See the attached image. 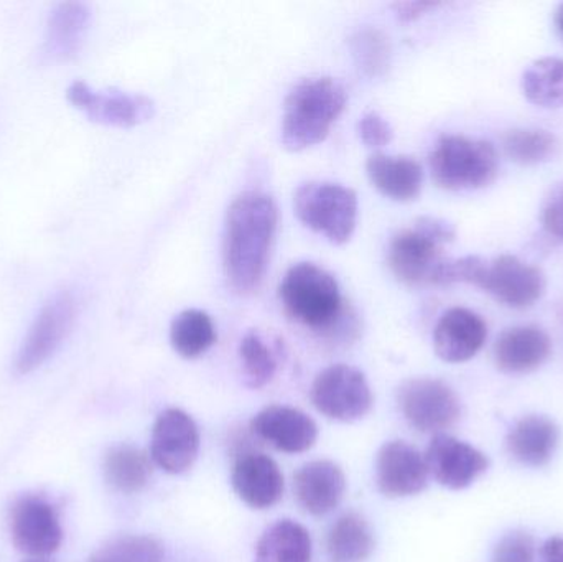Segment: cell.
<instances>
[{
    "mask_svg": "<svg viewBox=\"0 0 563 562\" xmlns=\"http://www.w3.org/2000/svg\"><path fill=\"white\" fill-rule=\"evenodd\" d=\"M277 220L279 213L269 195L246 191L231 203L224 236V269L236 293H254L263 283Z\"/></svg>",
    "mask_w": 563,
    "mask_h": 562,
    "instance_id": "1",
    "label": "cell"
},
{
    "mask_svg": "<svg viewBox=\"0 0 563 562\" xmlns=\"http://www.w3.org/2000/svg\"><path fill=\"white\" fill-rule=\"evenodd\" d=\"M279 296L287 316L318 335L334 342L356 337V316L344 304L336 279L323 267L295 264L282 279Z\"/></svg>",
    "mask_w": 563,
    "mask_h": 562,
    "instance_id": "2",
    "label": "cell"
},
{
    "mask_svg": "<svg viewBox=\"0 0 563 562\" xmlns=\"http://www.w3.org/2000/svg\"><path fill=\"white\" fill-rule=\"evenodd\" d=\"M346 106V89L334 78L301 79L285 98L282 144L300 152L320 144Z\"/></svg>",
    "mask_w": 563,
    "mask_h": 562,
    "instance_id": "3",
    "label": "cell"
},
{
    "mask_svg": "<svg viewBox=\"0 0 563 562\" xmlns=\"http://www.w3.org/2000/svg\"><path fill=\"white\" fill-rule=\"evenodd\" d=\"M430 172L435 184L445 190H478L488 187L498 175V154L489 142L443 135L430 155Z\"/></svg>",
    "mask_w": 563,
    "mask_h": 562,
    "instance_id": "4",
    "label": "cell"
},
{
    "mask_svg": "<svg viewBox=\"0 0 563 562\" xmlns=\"http://www.w3.org/2000/svg\"><path fill=\"white\" fill-rule=\"evenodd\" d=\"M294 208L298 220L330 243L344 244L353 236L357 221V195L330 181H308L297 188Z\"/></svg>",
    "mask_w": 563,
    "mask_h": 562,
    "instance_id": "5",
    "label": "cell"
},
{
    "mask_svg": "<svg viewBox=\"0 0 563 562\" xmlns=\"http://www.w3.org/2000/svg\"><path fill=\"white\" fill-rule=\"evenodd\" d=\"M76 313L78 304L69 289L58 290L43 304L16 355L15 368L20 375L32 373L55 355L71 333Z\"/></svg>",
    "mask_w": 563,
    "mask_h": 562,
    "instance_id": "6",
    "label": "cell"
},
{
    "mask_svg": "<svg viewBox=\"0 0 563 562\" xmlns=\"http://www.w3.org/2000/svg\"><path fill=\"white\" fill-rule=\"evenodd\" d=\"M310 398L318 412L341 422L363 419L373 408L366 376L350 365L328 366L318 373Z\"/></svg>",
    "mask_w": 563,
    "mask_h": 562,
    "instance_id": "7",
    "label": "cell"
},
{
    "mask_svg": "<svg viewBox=\"0 0 563 562\" xmlns=\"http://www.w3.org/2000/svg\"><path fill=\"white\" fill-rule=\"evenodd\" d=\"M397 403L406 421L426 434H443L462 416L459 396L440 379H407L397 392Z\"/></svg>",
    "mask_w": 563,
    "mask_h": 562,
    "instance_id": "8",
    "label": "cell"
},
{
    "mask_svg": "<svg viewBox=\"0 0 563 562\" xmlns=\"http://www.w3.org/2000/svg\"><path fill=\"white\" fill-rule=\"evenodd\" d=\"M9 527L13 547L29 557H49L62 547L58 514L45 498L29 495L16 500L10 510Z\"/></svg>",
    "mask_w": 563,
    "mask_h": 562,
    "instance_id": "9",
    "label": "cell"
},
{
    "mask_svg": "<svg viewBox=\"0 0 563 562\" xmlns=\"http://www.w3.org/2000/svg\"><path fill=\"white\" fill-rule=\"evenodd\" d=\"M200 452V431L181 409H165L152 429L151 459L155 465L178 475L191 469Z\"/></svg>",
    "mask_w": 563,
    "mask_h": 562,
    "instance_id": "10",
    "label": "cell"
},
{
    "mask_svg": "<svg viewBox=\"0 0 563 562\" xmlns=\"http://www.w3.org/2000/svg\"><path fill=\"white\" fill-rule=\"evenodd\" d=\"M66 98L92 121L115 128H132L154 115V102L147 96L131 95L119 89L96 91L81 79L68 86Z\"/></svg>",
    "mask_w": 563,
    "mask_h": 562,
    "instance_id": "11",
    "label": "cell"
},
{
    "mask_svg": "<svg viewBox=\"0 0 563 562\" xmlns=\"http://www.w3.org/2000/svg\"><path fill=\"white\" fill-rule=\"evenodd\" d=\"M445 244L413 224L393 238L387 251V263L394 276L410 287L433 286L443 261Z\"/></svg>",
    "mask_w": 563,
    "mask_h": 562,
    "instance_id": "12",
    "label": "cell"
},
{
    "mask_svg": "<svg viewBox=\"0 0 563 562\" xmlns=\"http://www.w3.org/2000/svg\"><path fill=\"white\" fill-rule=\"evenodd\" d=\"M423 458L429 474L450 491L468 488L489 469L482 451L449 434L433 436Z\"/></svg>",
    "mask_w": 563,
    "mask_h": 562,
    "instance_id": "13",
    "label": "cell"
},
{
    "mask_svg": "<svg viewBox=\"0 0 563 562\" xmlns=\"http://www.w3.org/2000/svg\"><path fill=\"white\" fill-rule=\"evenodd\" d=\"M545 276L539 267L505 254L488 263L483 290L512 309L534 306L545 293Z\"/></svg>",
    "mask_w": 563,
    "mask_h": 562,
    "instance_id": "14",
    "label": "cell"
},
{
    "mask_svg": "<svg viewBox=\"0 0 563 562\" xmlns=\"http://www.w3.org/2000/svg\"><path fill=\"white\" fill-rule=\"evenodd\" d=\"M426 458L404 441L387 442L377 452L376 484L389 498L419 495L429 485Z\"/></svg>",
    "mask_w": 563,
    "mask_h": 562,
    "instance_id": "15",
    "label": "cell"
},
{
    "mask_svg": "<svg viewBox=\"0 0 563 562\" xmlns=\"http://www.w3.org/2000/svg\"><path fill=\"white\" fill-rule=\"evenodd\" d=\"M251 432L260 441L285 454H301L313 448L318 439L317 422L290 406H267L251 421Z\"/></svg>",
    "mask_w": 563,
    "mask_h": 562,
    "instance_id": "16",
    "label": "cell"
},
{
    "mask_svg": "<svg viewBox=\"0 0 563 562\" xmlns=\"http://www.w3.org/2000/svg\"><path fill=\"white\" fill-rule=\"evenodd\" d=\"M231 485L238 497L254 510H267L284 497V475L269 455L253 452L236 459Z\"/></svg>",
    "mask_w": 563,
    "mask_h": 562,
    "instance_id": "17",
    "label": "cell"
},
{
    "mask_svg": "<svg viewBox=\"0 0 563 562\" xmlns=\"http://www.w3.org/2000/svg\"><path fill=\"white\" fill-rule=\"evenodd\" d=\"M488 339V326L478 313L455 307L440 317L433 332V349L446 363L472 360Z\"/></svg>",
    "mask_w": 563,
    "mask_h": 562,
    "instance_id": "18",
    "label": "cell"
},
{
    "mask_svg": "<svg viewBox=\"0 0 563 562\" xmlns=\"http://www.w3.org/2000/svg\"><path fill=\"white\" fill-rule=\"evenodd\" d=\"M294 492L300 508L313 517H323L343 500L346 477L334 462H308L294 475Z\"/></svg>",
    "mask_w": 563,
    "mask_h": 562,
    "instance_id": "19",
    "label": "cell"
},
{
    "mask_svg": "<svg viewBox=\"0 0 563 562\" xmlns=\"http://www.w3.org/2000/svg\"><path fill=\"white\" fill-rule=\"evenodd\" d=\"M552 342L539 327H515L495 343V363L503 373L525 375L544 365L551 356Z\"/></svg>",
    "mask_w": 563,
    "mask_h": 562,
    "instance_id": "20",
    "label": "cell"
},
{
    "mask_svg": "<svg viewBox=\"0 0 563 562\" xmlns=\"http://www.w3.org/2000/svg\"><path fill=\"white\" fill-rule=\"evenodd\" d=\"M561 429L548 416L529 415L519 419L506 436L508 454L528 467H544L554 458Z\"/></svg>",
    "mask_w": 563,
    "mask_h": 562,
    "instance_id": "21",
    "label": "cell"
},
{
    "mask_svg": "<svg viewBox=\"0 0 563 562\" xmlns=\"http://www.w3.org/2000/svg\"><path fill=\"white\" fill-rule=\"evenodd\" d=\"M91 22V9L85 2H62L46 22L43 53L52 62H66L81 49Z\"/></svg>",
    "mask_w": 563,
    "mask_h": 562,
    "instance_id": "22",
    "label": "cell"
},
{
    "mask_svg": "<svg viewBox=\"0 0 563 562\" xmlns=\"http://www.w3.org/2000/svg\"><path fill=\"white\" fill-rule=\"evenodd\" d=\"M371 184L397 201L416 200L422 190L423 168L416 158L374 154L366 162Z\"/></svg>",
    "mask_w": 563,
    "mask_h": 562,
    "instance_id": "23",
    "label": "cell"
},
{
    "mask_svg": "<svg viewBox=\"0 0 563 562\" xmlns=\"http://www.w3.org/2000/svg\"><path fill=\"white\" fill-rule=\"evenodd\" d=\"M311 537L294 520L271 525L256 544L254 562H310Z\"/></svg>",
    "mask_w": 563,
    "mask_h": 562,
    "instance_id": "24",
    "label": "cell"
},
{
    "mask_svg": "<svg viewBox=\"0 0 563 562\" xmlns=\"http://www.w3.org/2000/svg\"><path fill=\"white\" fill-rule=\"evenodd\" d=\"M376 541L369 524L361 515L346 514L334 521L327 538L331 562H364L373 554Z\"/></svg>",
    "mask_w": 563,
    "mask_h": 562,
    "instance_id": "25",
    "label": "cell"
},
{
    "mask_svg": "<svg viewBox=\"0 0 563 562\" xmlns=\"http://www.w3.org/2000/svg\"><path fill=\"white\" fill-rule=\"evenodd\" d=\"M106 481L122 494H137L152 477V461L134 445H115L106 454Z\"/></svg>",
    "mask_w": 563,
    "mask_h": 562,
    "instance_id": "26",
    "label": "cell"
},
{
    "mask_svg": "<svg viewBox=\"0 0 563 562\" xmlns=\"http://www.w3.org/2000/svg\"><path fill=\"white\" fill-rule=\"evenodd\" d=\"M170 342L178 355L188 360L198 359L217 342L213 320L203 310H184L172 322Z\"/></svg>",
    "mask_w": 563,
    "mask_h": 562,
    "instance_id": "27",
    "label": "cell"
},
{
    "mask_svg": "<svg viewBox=\"0 0 563 562\" xmlns=\"http://www.w3.org/2000/svg\"><path fill=\"white\" fill-rule=\"evenodd\" d=\"M522 92L532 104L555 109L563 106V59L541 58L522 75Z\"/></svg>",
    "mask_w": 563,
    "mask_h": 562,
    "instance_id": "28",
    "label": "cell"
},
{
    "mask_svg": "<svg viewBox=\"0 0 563 562\" xmlns=\"http://www.w3.org/2000/svg\"><path fill=\"white\" fill-rule=\"evenodd\" d=\"M351 55L360 71L367 78H380L389 71V36L376 26H363L350 40Z\"/></svg>",
    "mask_w": 563,
    "mask_h": 562,
    "instance_id": "29",
    "label": "cell"
},
{
    "mask_svg": "<svg viewBox=\"0 0 563 562\" xmlns=\"http://www.w3.org/2000/svg\"><path fill=\"white\" fill-rule=\"evenodd\" d=\"M505 151L511 161L521 165H539L551 161L559 151V141L548 131L519 129L505 137Z\"/></svg>",
    "mask_w": 563,
    "mask_h": 562,
    "instance_id": "30",
    "label": "cell"
},
{
    "mask_svg": "<svg viewBox=\"0 0 563 562\" xmlns=\"http://www.w3.org/2000/svg\"><path fill=\"white\" fill-rule=\"evenodd\" d=\"M241 365L244 382L250 388L261 389L273 382L277 372V359L271 346L257 332H250L241 340Z\"/></svg>",
    "mask_w": 563,
    "mask_h": 562,
    "instance_id": "31",
    "label": "cell"
},
{
    "mask_svg": "<svg viewBox=\"0 0 563 562\" xmlns=\"http://www.w3.org/2000/svg\"><path fill=\"white\" fill-rule=\"evenodd\" d=\"M164 550L151 537H121L109 541L92 562H162Z\"/></svg>",
    "mask_w": 563,
    "mask_h": 562,
    "instance_id": "32",
    "label": "cell"
},
{
    "mask_svg": "<svg viewBox=\"0 0 563 562\" xmlns=\"http://www.w3.org/2000/svg\"><path fill=\"white\" fill-rule=\"evenodd\" d=\"M488 263L479 256H466L462 260L443 261L437 273L433 286H452V284L465 283L483 289L486 279Z\"/></svg>",
    "mask_w": 563,
    "mask_h": 562,
    "instance_id": "33",
    "label": "cell"
},
{
    "mask_svg": "<svg viewBox=\"0 0 563 562\" xmlns=\"http://www.w3.org/2000/svg\"><path fill=\"white\" fill-rule=\"evenodd\" d=\"M493 562H536L534 538L528 531H509L496 544Z\"/></svg>",
    "mask_w": 563,
    "mask_h": 562,
    "instance_id": "34",
    "label": "cell"
},
{
    "mask_svg": "<svg viewBox=\"0 0 563 562\" xmlns=\"http://www.w3.org/2000/svg\"><path fill=\"white\" fill-rule=\"evenodd\" d=\"M357 134L364 145L371 148H380L389 144L394 137L393 125L389 121L377 114V112H366L357 122Z\"/></svg>",
    "mask_w": 563,
    "mask_h": 562,
    "instance_id": "35",
    "label": "cell"
},
{
    "mask_svg": "<svg viewBox=\"0 0 563 562\" xmlns=\"http://www.w3.org/2000/svg\"><path fill=\"white\" fill-rule=\"evenodd\" d=\"M542 223L545 230L563 241V181L552 188L542 208Z\"/></svg>",
    "mask_w": 563,
    "mask_h": 562,
    "instance_id": "36",
    "label": "cell"
},
{
    "mask_svg": "<svg viewBox=\"0 0 563 562\" xmlns=\"http://www.w3.org/2000/svg\"><path fill=\"white\" fill-rule=\"evenodd\" d=\"M439 5L440 3L437 2H397L394 3L393 9L400 22H413Z\"/></svg>",
    "mask_w": 563,
    "mask_h": 562,
    "instance_id": "37",
    "label": "cell"
},
{
    "mask_svg": "<svg viewBox=\"0 0 563 562\" xmlns=\"http://www.w3.org/2000/svg\"><path fill=\"white\" fill-rule=\"evenodd\" d=\"M539 562H563V538L554 537L542 544Z\"/></svg>",
    "mask_w": 563,
    "mask_h": 562,
    "instance_id": "38",
    "label": "cell"
},
{
    "mask_svg": "<svg viewBox=\"0 0 563 562\" xmlns=\"http://www.w3.org/2000/svg\"><path fill=\"white\" fill-rule=\"evenodd\" d=\"M555 25H558L559 35L563 38V3L559 7L558 15H555Z\"/></svg>",
    "mask_w": 563,
    "mask_h": 562,
    "instance_id": "39",
    "label": "cell"
},
{
    "mask_svg": "<svg viewBox=\"0 0 563 562\" xmlns=\"http://www.w3.org/2000/svg\"><path fill=\"white\" fill-rule=\"evenodd\" d=\"M29 562H46V561H29Z\"/></svg>",
    "mask_w": 563,
    "mask_h": 562,
    "instance_id": "40",
    "label": "cell"
}]
</instances>
